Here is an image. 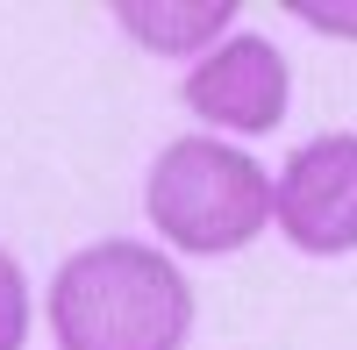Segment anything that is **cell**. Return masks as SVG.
Masks as SVG:
<instances>
[{
	"label": "cell",
	"mask_w": 357,
	"mask_h": 350,
	"mask_svg": "<svg viewBox=\"0 0 357 350\" xmlns=\"http://www.w3.org/2000/svg\"><path fill=\"white\" fill-rule=\"evenodd\" d=\"M114 22L158 57H200L236 36V0H114Z\"/></svg>",
	"instance_id": "5b68a950"
},
{
	"label": "cell",
	"mask_w": 357,
	"mask_h": 350,
	"mask_svg": "<svg viewBox=\"0 0 357 350\" xmlns=\"http://www.w3.org/2000/svg\"><path fill=\"white\" fill-rule=\"evenodd\" d=\"M272 172L229 136H172L143 172V215L165 250L236 257L272 229Z\"/></svg>",
	"instance_id": "7a4b0ae2"
},
{
	"label": "cell",
	"mask_w": 357,
	"mask_h": 350,
	"mask_svg": "<svg viewBox=\"0 0 357 350\" xmlns=\"http://www.w3.org/2000/svg\"><path fill=\"white\" fill-rule=\"evenodd\" d=\"M293 22L321 29V36H357V8L350 0H293Z\"/></svg>",
	"instance_id": "52a82bcc"
},
{
	"label": "cell",
	"mask_w": 357,
	"mask_h": 350,
	"mask_svg": "<svg viewBox=\"0 0 357 350\" xmlns=\"http://www.w3.org/2000/svg\"><path fill=\"white\" fill-rule=\"evenodd\" d=\"M43 322L57 350H186L193 336V286L172 250L107 236L72 250L50 272Z\"/></svg>",
	"instance_id": "6da1fadb"
},
{
	"label": "cell",
	"mask_w": 357,
	"mask_h": 350,
	"mask_svg": "<svg viewBox=\"0 0 357 350\" xmlns=\"http://www.w3.org/2000/svg\"><path fill=\"white\" fill-rule=\"evenodd\" d=\"M29 322H36V307H29V272H22V257L0 243V350H22Z\"/></svg>",
	"instance_id": "8992f818"
},
{
	"label": "cell",
	"mask_w": 357,
	"mask_h": 350,
	"mask_svg": "<svg viewBox=\"0 0 357 350\" xmlns=\"http://www.w3.org/2000/svg\"><path fill=\"white\" fill-rule=\"evenodd\" d=\"M272 222L307 257H350L357 250V129L307 136L279 165Z\"/></svg>",
	"instance_id": "3957f363"
},
{
	"label": "cell",
	"mask_w": 357,
	"mask_h": 350,
	"mask_svg": "<svg viewBox=\"0 0 357 350\" xmlns=\"http://www.w3.org/2000/svg\"><path fill=\"white\" fill-rule=\"evenodd\" d=\"M178 100L222 136H272L286 122V107H293V79H286V57H279L272 36L236 29L229 43H215L186 72Z\"/></svg>",
	"instance_id": "277c9868"
}]
</instances>
